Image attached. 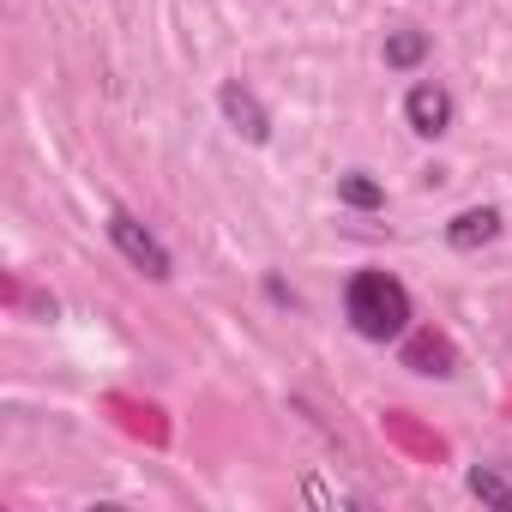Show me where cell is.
Listing matches in <instances>:
<instances>
[{
    "label": "cell",
    "instance_id": "2",
    "mask_svg": "<svg viewBox=\"0 0 512 512\" xmlns=\"http://www.w3.org/2000/svg\"><path fill=\"white\" fill-rule=\"evenodd\" d=\"M109 241L127 253V266H139L151 284H163V278L175 272V266H169V247H163L139 217H127V211H109Z\"/></svg>",
    "mask_w": 512,
    "mask_h": 512
},
{
    "label": "cell",
    "instance_id": "8",
    "mask_svg": "<svg viewBox=\"0 0 512 512\" xmlns=\"http://www.w3.org/2000/svg\"><path fill=\"white\" fill-rule=\"evenodd\" d=\"M422 55H428V37L422 31H392L386 37V67H422Z\"/></svg>",
    "mask_w": 512,
    "mask_h": 512
},
{
    "label": "cell",
    "instance_id": "4",
    "mask_svg": "<svg viewBox=\"0 0 512 512\" xmlns=\"http://www.w3.org/2000/svg\"><path fill=\"white\" fill-rule=\"evenodd\" d=\"M404 121H410V133L440 139V133L452 127V97H446L440 85H410V97H404Z\"/></svg>",
    "mask_w": 512,
    "mask_h": 512
},
{
    "label": "cell",
    "instance_id": "5",
    "mask_svg": "<svg viewBox=\"0 0 512 512\" xmlns=\"http://www.w3.org/2000/svg\"><path fill=\"white\" fill-rule=\"evenodd\" d=\"M500 235V211L494 205H476V211H458L452 223H446V241L458 247V253H476V247H488Z\"/></svg>",
    "mask_w": 512,
    "mask_h": 512
},
{
    "label": "cell",
    "instance_id": "9",
    "mask_svg": "<svg viewBox=\"0 0 512 512\" xmlns=\"http://www.w3.org/2000/svg\"><path fill=\"white\" fill-rule=\"evenodd\" d=\"M350 205H380V187L368 181V175H344V187H338Z\"/></svg>",
    "mask_w": 512,
    "mask_h": 512
},
{
    "label": "cell",
    "instance_id": "6",
    "mask_svg": "<svg viewBox=\"0 0 512 512\" xmlns=\"http://www.w3.org/2000/svg\"><path fill=\"white\" fill-rule=\"evenodd\" d=\"M404 368H410V374H452V344L434 338V332H416V338L404 344Z\"/></svg>",
    "mask_w": 512,
    "mask_h": 512
},
{
    "label": "cell",
    "instance_id": "3",
    "mask_svg": "<svg viewBox=\"0 0 512 512\" xmlns=\"http://www.w3.org/2000/svg\"><path fill=\"white\" fill-rule=\"evenodd\" d=\"M217 109H223V121H229L247 145H266V139H272V115H266V103L253 97L247 85H235V79H229V85L217 91Z\"/></svg>",
    "mask_w": 512,
    "mask_h": 512
},
{
    "label": "cell",
    "instance_id": "1",
    "mask_svg": "<svg viewBox=\"0 0 512 512\" xmlns=\"http://www.w3.org/2000/svg\"><path fill=\"white\" fill-rule=\"evenodd\" d=\"M344 314H350V326L362 338L386 344V338H398L410 326V290L392 272H356L350 290H344Z\"/></svg>",
    "mask_w": 512,
    "mask_h": 512
},
{
    "label": "cell",
    "instance_id": "10",
    "mask_svg": "<svg viewBox=\"0 0 512 512\" xmlns=\"http://www.w3.org/2000/svg\"><path fill=\"white\" fill-rule=\"evenodd\" d=\"M506 470H512V464H506Z\"/></svg>",
    "mask_w": 512,
    "mask_h": 512
},
{
    "label": "cell",
    "instance_id": "7",
    "mask_svg": "<svg viewBox=\"0 0 512 512\" xmlns=\"http://www.w3.org/2000/svg\"><path fill=\"white\" fill-rule=\"evenodd\" d=\"M470 494L476 500H488V506H500V512H512V470H470Z\"/></svg>",
    "mask_w": 512,
    "mask_h": 512
}]
</instances>
